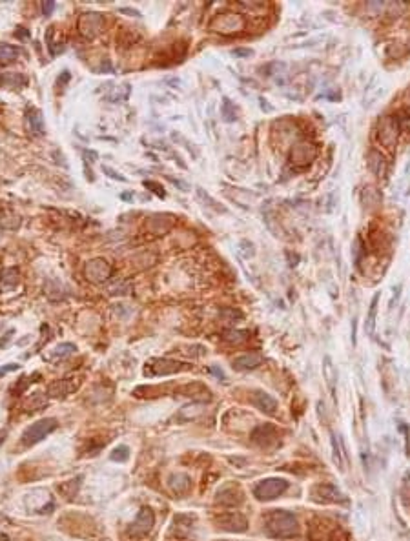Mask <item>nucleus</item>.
<instances>
[{"label":"nucleus","mask_w":410,"mask_h":541,"mask_svg":"<svg viewBox=\"0 0 410 541\" xmlns=\"http://www.w3.org/2000/svg\"><path fill=\"white\" fill-rule=\"evenodd\" d=\"M102 24H104V18H102L99 13H86V15L80 16L79 20V31L82 37L86 38H93L97 37L102 29Z\"/></svg>","instance_id":"9"},{"label":"nucleus","mask_w":410,"mask_h":541,"mask_svg":"<svg viewBox=\"0 0 410 541\" xmlns=\"http://www.w3.org/2000/svg\"><path fill=\"white\" fill-rule=\"evenodd\" d=\"M308 151L312 153V151H315L314 146L308 142H303V144H299V146H295L292 151V160L293 162H297V164H306L308 160H312L315 157V155H308Z\"/></svg>","instance_id":"21"},{"label":"nucleus","mask_w":410,"mask_h":541,"mask_svg":"<svg viewBox=\"0 0 410 541\" xmlns=\"http://www.w3.org/2000/svg\"><path fill=\"white\" fill-rule=\"evenodd\" d=\"M379 142L385 148H394L396 140H398V122L392 117H385L379 122Z\"/></svg>","instance_id":"11"},{"label":"nucleus","mask_w":410,"mask_h":541,"mask_svg":"<svg viewBox=\"0 0 410 541\" xmlns=\"http://www.w3.org/2000/svg\"><path fill=\"white\" fill-rule=\"evenodd\" d=\"M367 164H368V170L372 171L374 175H378V177H383L385 175V168H387V160H385V157L379 151H376V149H372V151H368V157H367Z\"/></svg>","instance_id":"19"},{"label":"nucleus","mask_w":410,"mask_h":541,"mask_svg":"<svg viewBox=\"0 0 410 541\" xmlns=\"http://www.w3.org/2000/svg\"><path fill=\"white\" fill-rule=\"evenodd\" d=\"M77 387H79V383L75 379H57L48 385V396L49 398H66L73 390H77Z\"/></svg>","instance_id":"14"},{"label":"nucleus","mask_w":410,"mask_h":541,"mask_svg":"<svg viewBox=\"0 0 410 541\" xmlns=\"http://www.w3.org/2000/svg\"><path fill=\"white\" fill-rule=\"evenodd\" d=\"M188 365L181 363V361L173 359H151L149 363H146L144 374L146 376H171L181 370H186Z\"/></svg>","instance_id":"6"},{"label":"nucleus","mask_w":410,"mask_h":541,"mask_svg":"<svg viewBox=\"0 0 410 541\" xmlns=\"http://www.w3.org/2000/svg\"><path fill=\"white\" fill-rule=\"evenodd\" d=\"M261 363H263L261 354H245V356L235 357V359L232 361L234 368H235V370H239V372L254 370V368H257Z\"/></svg>","instance_id":"16"},{"label":"nucleus","mask_w":410,"mask_h":541,"mask_svg":"<svg viewBox=\"0 0 410 541\" xmlns=\"http://www.w3.org/2000/svg\"><path fill=\"white\" fill-rule=\"evenodd\" d=\"M275 437H277V428L270 423L259 424V426L254 428V432H252V441L259 446H268L272 441H275Z\"/></svg>","instance_id":"13"},{"label":"nucleus","mask_w":410,"mask_h":541,"mask_svg":"<svg viewBox=\"0 0 410 541\" xmlns=\"http://www.w3.org/2000/svg\"><path fill=\"white\" fill-rule=\"evenodd\" d=\"M290 483L286 479L282 478H268L259 481L254 487V496H256L259 501H272V499L279 498L282 494L286 492Z\"/></svg>","instance_id":"3"},{"label":"nucleus","mask_w":410,"mask_h":541,"mask_svg":"<svg viewBox=\"0 0 410 541\" xmlns=\"http://www.w3.org/2000/svg\"><path fill=\"white\" fill-rule=\"evenodd\" d=\"M168 483H170L171 492L177 494V496H184V494H188L190 492V488H192V479H190V476H186V474H173Z\"/></svg>","instance_id":"17"},{"label":"nucleus","mask_w":410,"mask_h":541,"mask_svg":"<svg viewBox=\"0 0 410 541\" xmlns=\"http://www.w3.org/2000/svg\"><path fill=\"white\" fill-rule=\"evenodd\" d=\"M102 171H104L106 175L112 177L113 180H121V182H126V180H128V179H126V177H124V175H121V173H117V171H115V170H112L110 166H102Z\"/></svg>","instance_id":"34"},{"label":"nucleus","mask_w":410,"mask_h":541,"mask_svg":"<svg viewBox=\"0 0 410 541\" xmlns=\"http://www.w3.org/2000/svg\"><path fill=\"white\" fill-rule=\"evenodd\" d=\"M57 426H59V421L55 419V417H42V419L35 421L31 426H27V428L24 430V434H22V437H20L22 445L24 446L37 445V443H40L42 439H46Z\"/></svg>","instance_id":"2"},{"label":"nucleus","mask_w":410,"mask_h":541,"mask_svg":"<svg viewBox=\"0 0 410 541\" xmlns=\"http://www.w3.org/2000/svg\"><path fill=\"white\" fill-rule=\"evenodd\" d=\"M401 290H403V286H401V284H398V286L394 288V295H392V299H390V302H389V312H392V310H394V302L398 304V301H400Z\"/></svg>","instance_id":"36"},{"label":"nucleus","mask_w":410,"mask_h":541,"mask_svg":"<svg viewBox=\"0 0 410 541\" xmlns=\"http://www.w3.org/2000/svg\"><path fill=\"white\" fill-rule=\"evenodd\" d=\"M213 525L223 532L243 534L248 529V520L241 512H224V514H219L213 518Z\"/></svg>","instance_id":"4"},{"label":"nucleus","mask_w":410,"mask_h":541,"mask_svg":"<svg viewBox=\"0 0 410 541\" xmlns=\"http://www.w3.org/2000/svg\"><path fill=\"white\" fill-rule=\"evenodd\" d=\"M210 370H212L213 374H215V376L219 377V379H223V381H226V376H224V372H223V370H219V368H217V366H215V365L210 366Z\"/></svg>","instance_id":"41"},{"label":"nucleus","mask_w":410,"mask_h":541,"mask_svg":"<svg viewBox=\"0 0 410 541\" xmlns=\"http://www.w3.org/2000/svg\"><path fill=\"white\" fill-rule=\"evenodd\" d=\"M20 368V365L18 363H9V365H4L2 368H0V376H5L7 372H15Z\"/></svg>","instance_id":"37"},{"label":"nucleus","mask_w":410,"mask_h":541,"mask_svg":"<svg viewBox=\"0 0 410 541\" xmlns=\"http://www.w3.org/2000/svg\"><path fill=\"white\" fill-rule=\"evenodd\" d=\"M86 277L91 282H102L110 279L112 275V266L108 265L104 259H93L86 265Z\"/></svg>","instance_id":"10"},{"label":"nucleus","mask_w":410,"mask_h":541,"mask_svg":"<svg viewBox=\"0 0 410 541\" xmlns=\"http://www.w3.org/2000/svg\"><path fill=\"white\" fill-rule=\"evenodd\" d=\"M197 195L201 197V199H203L204 202H208V204H210V206H212L213 210H215V212H226V210H224V208H221V206H219V202H215V201H213V199H212V197H210V195H206V193H204V191L201 190V188H197Z\"/></svg>","instance_id":"32"},{"label":"nucleus","mask_w":410,"mask_h":541,"mask_svg":"<svg viewBox=\"0 0 410 541\" xmlns=\"http://www.w3.org/2000/svg\"><path fill=\"white\" fill-rule=\"evenodd\" d=\"M27 126H29V132L33 133V135H37V137H40V135H44V119H42V113L38 112V110H35V108H31V110H27Z\"/></svg>","instance_id":"20"},{"label":"nucleus","mask_w":410,"mask_h":541,"mask_svg":"<svg viewBox=\"0 0 410 541\" xmlns=\"http://www.w3.org/2000/svg\"><path fill=\"white\" fill-rule=\"evenodd\" d=\"M212 27H217L219 33H237L245 27V20L239 15H221L219 18H215V22L212 24Z\"/></svg>","instance_id":"12"},{"label":"nucleus","mask_w":410,"mask_h":541,"mask_svg":"<svg viewBox=\"0 0 410 541\" xmlns=\"http://www.w3.org/2000/svg\"><path fill=\"white\" fill-rule=\"evenodd\" d=\"M245 499V494L241 490L237 485L230 483V485H224L217 494H215V503L223 505V507H239Z\"/></svg>","instance_id":"7"},{"label":"nucleus","mask_w":410,"mask_h":541,"mask_svg":"<svg viewBox=\"0 0 410 541\" xmlns=\"http://www.w3.org/2000/svg\"><path fill=\"white\" fill-rule=\"evenodd\" d=\"M22 55V49L18 46H11V44L0 42V62L9 64L16 60Z\"/></svg>","instance_id":"23"},{"label":"nucleus","mask_w":410,"mask_h":541,"mask_svg":"<svg viewBox=\"0 0 410 541\" xmlns=\"http://www.w3.org/2000/svg\"><path fill=\"white\" fill-rule=\"evenodd\" d=\"M246 335H248V332H243V330H232V332H226V334H224V341L239 345V343L246 341Z\"/></svg>","instance_id":"30"},{"label":"nucleus","mask_w":410,"mask_h":541,"mask_svg":"<svg viewBox=\"0 0 410 541\" xmlns=\"http://www.w3.org/2000/svg\"><path fill=\"white\" fill-rule=\"evenodd\" d=\"M0 84L5 86V88H13V90H18L22 86L27 84V79L22 73H4L0 77Z\"/></svg>","instance_id":"24"},{"label":"nucleus","mask_w":410,"mask_h":541,"mask_svg":"<svg viewBox=\"0 0 410 541\" xmlns=\"http://www.w3.org/2000/svg\"><path fill=\"white\" fill-rule=\"evenodd\" d=\"M223 102H224V104H223V117L226 119L228 122L235 121V113H232V108H234V106H232V102H230L228 99H224Z\"/></svg>","instance_id":"33"},{"label":"nucleus","mask_w":410,"mask_h":541,"mask_svg":"<svg viewBox=\"0 0 410 541\" xmlns=\"http://www.w3.org/2000/svg\"><path fill=\"white\" fill-rule=\"evenodd\" d=\"M121 11H123V13H128V15L137 16V18H138V16H140V13H138V11H135V9H128V7H123V9H121Z\"/></svg>","instance_id":"42"},{"label":"nucleus","mask_w":410,"mask_h":541,"mask_svg":"<svg viewBox=\"0 0 410 541\" xmlns=\"http://www.w3.org/2000/svg\"><path fill=\"white\" fill-rule=\"evenodd\" d=\"M379 295H381V292H376V293H374L372 301H370V306H368L367 323H365V330H367V334H368V335H372V334H374V330H376V317H378Z\"/></svg>","instance_id":"22"},{"label":"nucleus","mask_w":410,"mask_h":541,"mask_svg":"<svg viewBox=\"0 0 410 541\" xmlns=\"http://www.w3.org/2000/svg\"><path fill=\"white\" fill-rule=\"evenodd\" d=\"M16 284H18V271L15 268H5L0 273V288L9 290V288H15Z\"/></svg>","instance_id":"26"},{"label":"nucleus","mask_w":410,"mask_h":541,"mask_svg":"<svg viewBox=\"0 0 410 541\" xmlns=\"http://www.w3.org/2000/svg\"><path fill=\"white\" fill-rule=\"evenodd\" d=\"M332 454H334V463L341 470H345V454H343L341 443L336 437V434H332Z\"/></svg>","instance_id":"29"},{"label":"nucleus","mask_w":410,"mask_h":541,"mask_svg":"<svg viewBox=\"0 0 410 541\" xmlns=\"http://www.w3.org/2000/svg\"><path fill=\"white\" fill-rule=\"evenodd\" d=\"M82 157H84V159L88 160V162H90V159H91V160H97V157H99V155H97V151H88V149H84V151H82Z\"/></svg>","instance_id":"39"},{"label":"nucleus","mask_w":410,"mask_h":541,"mask_svg":"<svg viewBox=\"0 0 410 541\" xmlns=\"http://www.w3.org/2000/svg\"><path fill=\"white\" fill-rule=\"evenodd\" d=\"M144 186H146V188H149V190H153L159 197H164V190H162V186L157 184V182H153V180H144Z\"/></svg>","instance_id":"35"},{"label":"nucleus","mask_w":410,"mask_h":541,"mask_svg":"<svg viewBox=\"0 0 410 541\" xmlns=\"http://www.w3.org/2000/svg\"><path fill=\"white\" fill-rule=\"evenodd\" d=\"M15 35H18L20 38H26V37H27V33H26V29H24V27H18Z\"/></svg>","instance_id":"44"},{"label":"nucleus","mask_w":410,"mask_h":541,"mask_svg":"<svg viewBox=\"0 0 410 541\" xmlns=\"http://www.w3.org/2000/svg\"><path fill=\"white\" fill-rule=\"evenodd\" d=\"M153 525H155L153 510L149 509V507H144V509H140V512H138L135 521L130 527V534H134V536H146L153 529Z\"/></svg>","instance_id":"8"},{"label":"nucleus","mask_w":410,"mask_h":541,"mask_svg":"<svg viewBox=\"0 0 410 541\" xmlns=\"http://www.w3.org/2000/svg\"><path fill=\"white\" fill-rule=\"evenodd\" d=\"M110 457H112V461H121V463L128 461V459H130V448H128V446H124V445L117 446V448L112 452V456H110Z\"/></svg>","instance_id":"31"},{"label":"nucleus","mask_w":410,"mask_h":541,"mask_svg":"<svg viewBox=\"0 0 410 541\" xmlns=\"http://www.w3.org/2000/svg\"><path fill=\"white\" fill-rule=\"evenodd\" d=\"M323 377L326 381V387L332 394H336V383H337V368L334 366V361L330 356H325L323 359Z\"/></svg>","instance_id":"18"},{"label":"nucleus","mask_w":410,"mask_h":541,"mask_svg":"<svg viewBox=\"0 0 410 541\" xmlns=\"http://www.w3.org/2000/svg\"><path fill=\"white\" fill-rule=\"evenodd\" d=\"M310 498L314 499L315 503H345L346 498L345 494L330 483H319L310 488Z\"/></svg>","instance_id":"5"},{"label":"nucleus","mask_w":410,"mask_h":541,"mask_svg":"<svg viewBox=\"0 0 410 541\" xmlns=\"http://www.w3.org/2000/svg\"><path fill=\"white\" fill-rule=\"evenodd\" d=\"M352 343L356 345V319L352 321Z\"/></svg>","instance_id":"43"},{"label":"nucleus","mask_w":410,"mask_h":541,"mask_svg":"<svg viewBox=\"0 0 410 541\" xmlns=\"http://www.w3.org/2000/svg\"><path fill=\"white\" fill-rule=\"evenodd\" d=\"M75 350H77V348H75V345H71V343H62V345H57V346H55L53 350H51V354L48 356V359H49V361H53V359H64V357L71 356V354H73Z\"/></svg>","instance_id":"28"},{"label":"nucleus","mask_w":410,"mask_h":541,"mask_svg":"<svg viewBox=\"0 0 410 541\" xmlns=\"http://www.w3.org/2000/svg\"><path fill=\"white\" fill-rule=\"evenodd\" d=\"M201 414H203V405H197V403L186 405V406H182V408L179 410V421L188 423V421L199 417Z\"/></svg>","instance_id":"25"},{"label":"nucleus","mask_w":410,"mask_h":541,"mask_svg":"<svg viewBox=\"0 0 410 541\" xmlns=\"http://www.w3.org/2000/svg\"><path fill=\"white\" fill-rule=\"evenodd\" d=\"M252 403H254L256 408H259L261 412H265V414L273 415L277 410V401L270 396V394L263 392V390H256V392H254V396H252Z\"/></svg>","instance_id":"15"},{"label":"nucleus","mask_w":410,"mask_h":541,"mask_svg":"<svg viewBox=\"0 0 410 541\" xmlns=\"http://www.w3.org/2000/svg\"><path fill=\"white\" fill-rule=\"evenodd\" d=\"M379 201H381V195H379V191L376 188L368 186V188L363 190V204H365V208L374 210V208L379 206Z\"/></svg>","instance_id":"27"},{"label":"nucleus","mask_w":410,"mask_h":541,"mask_svg":"<svg viewBox=\"0 0 410 541\" xmlns=\"http://www.w3.org/2000/svg\"><path fill=\"white\" fill-rule=\"evenodd\" d=\"M232 55L234 57H250L252 51L250 49H235V51H232Z\"/></svg>","instance_id":"40"},{"label":"nucleus","mask_w":410,"mask_h":541,"mask_svg":"<svg viewBox=\"0 0 410 541\" xmlns=\"http://www.w3.org/2000/svg\"><path fill=\"white\" fill-rule=\"evenodd\" d=\"M4 435H5V432H0V443L4 441Z\"/></svg>","instance_id":"45"},{"label":"nucleus","mask_w":410,"mask_h":541,"mask_svg":"<svg viewBox=\"0 0 410 541\" xmlns=\"http://www.w3.org/2000/svg\"><path fill=\"white\" fill-rule=\"evenodd\" d=\"M263 529L267 536L275 540H288L299 534V521L292 512L286 510H270L263 518Z\"/></svg>","instance_id":"1"},{"label":"nucleus","mask_w":410,"mask_h":541,"mask_svg":"<svg viewBox=\"0 0 410 541\" xmlns=\"http://www.w3.org/2000/svg\"><path fill=\"white\" fill-rule=\"evenodd\" d=\"M53 9H55V2H51V0H48V2H44V4H42V13L46 16L51 15V13H53Z\"/></svg>","instance_id":"38"}]
</instances>
